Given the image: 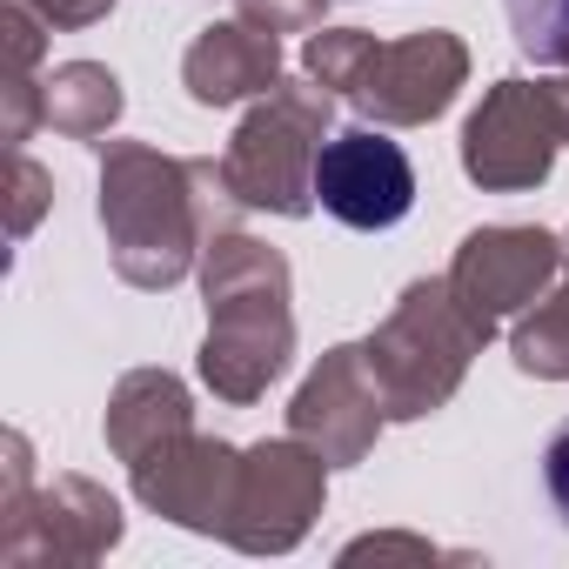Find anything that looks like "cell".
<instances>
[{
    "instance_id": "6da1fadb",
    "label": "cell",
    "mask_w": 569,
    "mask_h": 569,
    "mask_svg": "<svg viewBox=\"0 0 569 569\" xmlns=\"http://www.w3.org/2000/svg\"><path fill=\"white\" fill-rule=\"evenodd\" d=\"M101 148V228L128 289H174L221 221H234V194L221 161L161 154L148 141H94Z\"/></svg>"
},
{
    "instance_id": "7a4b0ae2",
    "label": "cell",
    "mask_w": 569,
    "mask_h": 569,
    "mask_svg": "<svg viewBox=\"0 0 569 569\" xmlns=\"http://www.w3.org/2000/svg\"><path fill=\"white\" fill-rule=\"evenodd\" d=\"M201 296H208V342H201V382L248 409L261 402L296 356V281L281 248L261 234L221 221L201 248Z\"/></svg>"
},
{
    "instance_id": "3957f363",
    "label": "cell",
    "mask_w": 569,
    "mask_h": 569,
    "mask_svg": "<svg viewBox=\"0 0 569 569\" xmlns=\"http://www.w3.org/2000/svg\"><path fill=\"white\" fill-rule=\"evenodd\" d=\"M302 74L376 128H422L462 94L469 48L449 28H416L402 41H376L369 28H316L302 41Z\"/></svg>"
},
{
    "instance_id": "277c9868",
    "label": "cell",
    "mask_w": 569,
    "mask_h": 569,
    "mask_svg": "<svg viewBox=\"0 0 569 569\" xmlns=\"http://www.w3.org/2000/svg\"><path fill=\"white\" fill-rule=\"evenodd\" d=\"M482 322L456 302L449 274L436 281H409L402 302L376 322V336L362 342L369 376L382 389L389 422H422L436 409H449V396L462 389L469 362L482 356Z\"/></svg>"
},
{
    "instance_id": "5b68a950",
    "label": "cell",
    "mask_w": 569,
    "mask_h": 569,
    "mask_svg": "<svg viewBox=\"0 0 569 569\" xmlns=\"http://www.w3.org/2000/svg\"><path fill=\"white\" fill-rule=\"evenodd\" d=\"M329 114H336V94L316 74H302V81L281 74L274 94H261L241 114L234 141L221 148L228 194L254 214L302 221L316 208V154L329 141Z\"/></svg>"
},
{
    "instance_id": "8992f818",
    "label": "cell",
    "mask_w": 569,
    "mask_h": 569,
    "mask_svg": "<svg viewBox=\"0 0 569 569\" xmlns=\"http://www.w3.org/2000/svg\"><path fill=\"white\" fill-rule=\"evenodd\" d=\"M562 148H569V81L509 74L482 94V108L462 128V174L489 194H516L549 181Z\"/></svg>"
},
{
    "instance_id": "52a82bcc",
    "label": "cell",
    "mask_w": 569,
    "mask_h": 569,
    "mask_svg": "<svg viewBox=\"0 0 569 569\" xmlns=\"http://www.w3.org/2000/svg\"><path fill=\"white\" fill-rule=\"evenodd\" d=\"M322 496H329V462L302 436H268V442L241 449L221 542H234L248 556H289L316 529Z\"/></svg>"
},
{
    "instance_id": "ba28073f",
    "label": "cell",
    "mask_w": 569,
    "mask_h": 569,
    "mask_svg": "<svg viewBox=\"0 0 569 569\" xmlns=\"http://www.w3.org/2000/svg\"><path fill=\"white\" fill-rule=\"evenodd\" d=\"M121 542V502L88 476L28 482L21 496H0V556L14 569H61L94 562Z\"/></svg>"
},
{
    "instance_id": "9c48e42d",
    "label": "cell",
    "mask_w": 569,
    "mask_h": 569,
    "mask_svg": "<svg viewBox=\"0 0 569 569\" xmlns=\"http://www.w3.org/2000/svg\"><path fill=\"white\" fill-rule=\"evenodd\" d=\"M562 268V241L549 228H522V221H496L462 234L456 261H449V289L456 302L482 322V336H496L509 316H522L529 302L549 296V281Z\"/></svg>"
},
{
    "instance_id": "30bf717a",
    "label": "cell",
    "mask_w": 569,
    "mask_h": 569,
    "mask_svg": "<svg viewBox=\"0 0 569 569\" xmlns=\"http://www.w3.org/2000/svg\"><path fill=\"white\" fill-rule=\"evenodd\" d=\"M382 429H389V409H382V389L369 376L362 342L329 349L309 369V382L296 389V402H289V436H302L329 469L369 462V449H376Z\"/></svg>"
},
{
    "instance_id": "8fae6325",
    "label": "cell",
    "mask_w": 569,
    "mask_h": 569,
    "mask_svg": "<svg viewBox=\"0 0 569 569\" xmlns=\"http://www.w3.org/2000/svg\"><path fill=\"white\" fill-rule=\"evenodd\" d=\"M316 208L336 214L342 228L382 234L416 208V161L382 128L329 134L322 154H316Z\"/></svg>"
},
{
    "instance_id": "7c38bea8",
    "label": "cell",
    "mask_w": 569,
    "mask_h": 569,
    "mask_svg": "<svg viewBox=\"0 0 569 569\" xmlns=\"http://www.w3.org/2000/svg\"><path fill=\"white\" fill-rule=\"evenodd\" d=\"M234 469H241V449L221 442V436H201V429H174L168 442H154L148 456L128 462L134 476V496L194 529V536H221V516H228V496H234Z\"/></svg>"
},
{
    "instance_id": "4fadbf2b",
    "label": "cell",
    "mask_w": 569,
    "mask_h": 569,
    "mask_svg": "<svg viewBox=\"0 0 569 569\" xmlns=\"http://www.w3.org/2000/svg\"><path fill=\"white\" fill-rule=\"evenodd\" d=\"M281 81V34L254 28V21H214L188 41L181 54V88L194 108H234V101H261Z\"/></svg>"
},
{
    "instance_id": "5bb4252c",
    "label": "cell",
    "mask_w": 569,
    "mask_h": 569,
    "mask_svg": "<svg viewBox=\"0 0 569 569\" xmlns=\"http://www.w3.org/2000/svg\"><path fill=\"white\" fill-rule=\"evenodd\" d=\"M174 429H194V402H188V382L168 376V369H128L108 396V416H101V436L121 462L148 456L154 442H168Z\"/></svg>"
},
{
    "instance_id": "9a60e30c",
    "label": "cell",
    "mask_w": 569,
    "mask_h": 569,
    "mask_svg": "<svg viewBox=\"0 0 569 569\" xmlns=\"http://www.w3.org/2000/svg\"><path fill=\"white\" fill-rule=\"evenodd\" d=\"M128 94L114 81V68L101 61H61L48 68V128L68 134V141H101L114 121H121Z\"/></svg>"
},
{
    "instance_id": "2e32d148",
    "label": "cell",
    "mask_w": 569,
    "mask_h": 569,
    "mask_svg": "<svg viewBox=\"0 0 569 569\" xmlns=\"http://www.w3.org/2000/svg\"><path fill=\"white\" fill-rule=\"evenodd\" d=\"M509 356H516V369L536 376V382H569V281L516 316Z\"/></svg>"
},
{
    "instance_id": "e0dca14e",
    "label": "cell",
    "mask_w": 569,
    "mask_h": 569,
    "mask_svg": "<svg viewBox=\"0 0 569 569\" xmlns=\"http://www.w3.org/2000/svg\"><path fill=\"white\" fill-rule=\"evenodd\" d=\"M509 8V34L529 61L542 68H569V0H502Z\"/></svg>"
},
{
    "instance_id": "ac0fdd59",
    "label": "cell",
    "mask_w": 569,
    "mask_h": 569,
    "mask_svg": "<svg viewBox=\"0 0 569 569\" xmlns=\"http://www.w3.org/2000/svg\"><path fill=\"white\" fill-rule=\"evenodd\" d=\"M329 0H234V14L268 28V34H316Z\"/></svg>"
},
{
    "instance_id": "d6986e66",
    "label": "cell",
    "mask_w": 569,
    "mask_h": 569,
    "mask_svg": "<svg viewBox=\"0 0 569 569\" xmlns=\"http://www.w3.org/2000/svg\"><path fill=\"white\" fill-rule=\"evenodd\" d=\"M8 188H14V241H28V234H34V221H41V208L54 201V194H48L54 181H48V168H41V161H28V154L14 148V161H8Z\"/></svg>"
},
{
    "instance_id": "ffe728a7",
    "label": "cell",
    "mask_w": 569,
    "mask_h": 569,
    "mask_svg": "<svg viewBox=\"0 0 569 569\" xmlns=\"http://www.w3.org/2000/svg\"><path fill=\"white\" fill-rule=\"evenodd\" d=\"M542 489H549V502H556V516H562V529H569V416H562L556 436L542 442Z\"/></svg>"
},
{
    "instance_id": "44dd1931",
    "label": "cell",
    "mask_w": 569,
    "mask_h": 569,
    "mask_svg": "<svg viewBox=\"0 0 569 569\" xmlns=\"http://www.w3.org/2000/svg\"><path fill=\"white\" fill-rule=\"evenodd\" d=\"M28 8L48 21V28H94L114 14V0H28Z\"/></svg>"
},
{
    "instance_id": "7402d4cb",
    "label": "cell",
    "mask_w": 569,
    "mask_h": 569,
    "mask_svg": "<svg viewBox=\"0 0 569 569\" xmlns=\"http://www.w3.org/2000/svg\"><path fill=\"white\" fill-rule=\"evenodd\" d=\"M562 261H569V234H562Z\"/></svg>"
}]
</instances>
